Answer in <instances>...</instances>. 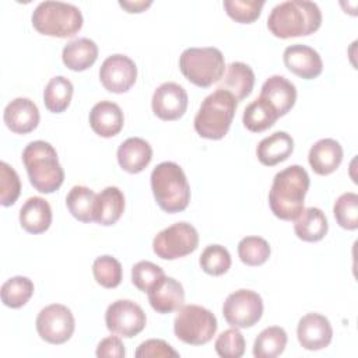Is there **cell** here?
Instances as JSON below:
<instances>
[{
	"label": "cell",
	"mask_w": 358,
	"mask_h": 358,
	"mask_svg": "<svg viewBox=\"0 0 358 358\" xmlns=\"http://www.w3.org/2000/svg\"><path fill=\"white\" fill-rule=\"evenodd\" d=\"M309 183V175L301 165H291L277 172L268 193L273 214L284 221L295 220L303 210Z\"/></svg>",
	"instance_id": "obj_1"
},
{
	"label": "cell",
	"mask_w": 358,
	"mask_h": 358,
	"mask_svg": "<svg viewBox=\"0 0 358 358\" xmlns=\"http://www.w3.org/2000/svg\"><path fill=\"white\" fill-rule=\"evenodd\" d=\"M322 24L319 6L308 0H287L273 7L267 18V28L277 38L310 35Z\"/></svg>",
	"instance_id": "obj_2"
},
{
	"label": "cell",
	"mask_w": 358,
	"mask_h": 358,
	"mask_svg": "<svg viewBox=\"0 0 358 358\" xmlns=\"http://www.w3.org/2000/svg\"><path fill=\"white\" fill-rule=\"evenodd\" d=\"M22 162L31 185L41 193L56 192L63 180L64 171L59 162L57 152L46 141H31L22 151Z\"/></svg>",
	"instance_id": "obj_3"
},
{
	"label": "cell",
	"mask_w": 358,
	"mask_h": 358,
	"mask_svg": "<svg viewBox=\"0 0 358 358\" xmlns=\"http://www.w3.org/2000/svg\"><path fill=\"white\" fill-rule=\"evenodd\" d=\"M151 189L157 204L166 213L183 211L190 201V186L183 169L171 161L158 164L151 172Z\"/></svg>",
	"instance_id": "obj_4"
},
{
	"label": "cell",
	"mask_w": 358,
	"mask_h": 358,
	"mask_svg": "<svg viewBox=\"0 0 358 358\" xmlns=\"http://www.w3.org/2000/svg\"><path fill=\"white\" fill-rule=\"evenodd\" d=\"M236 105V99L228 91L217 88L207 95L194 116L197 134L208 140L222 138L231 127Z\"/></svg>",
	"instance_id": "obj_5"
},
{
	"label": "cell",
	"mask_w": 358,
	"mask_h": 358,
	"mask_svg": "<svg viewBox=\"0 0 358 358\" xmlns=\"http://www.w3.org/2000/svg\"><path fill=\"white\" fill-rule=\"evenodd\" d=\"M34 28L48 36L69 38L83 27V14L78 7L63 1H42L31 17Z\"/></svg>",
	"instance_id": "obj_6"
},
{
	"label": "cell",
	"mask_w": 358,
	"mask_h": 358,
	"mask_svg": "<svg viewBox=\"0 0 358 358\" xmlns=\"http://www.w3.org/2000/svg\"><path fill=\"white\" fill-rule=\"evenodd\" d=\"M179 69L190 83L207 88L222 78L225 60L217 48H187L179 57Z\"/></svg>",
	"instance_id": "obj_7"
},
{
	"label": "cell",
	"mask_w": 358,
	"mask_h": 358,
	"mask_svg": "<svg viewBox=\"0 0 358 358\" xmlns=\"http://www.w3.org/2000/svg\"><path fill=\"white\" fill-rule=\"evenodd\" d=\"M217 327V317L211 310L200 305L180 306L173 320L175 336L190 345L208 343L214 337Z\"/></svg>",
	"instance_id": "obj_8"
},
{
	"label": "cell",
	"mask_w": 358,
	"mask_h": 358,
	"mask_svg": "<svg viewBox=\"0 0 358 358\" xmlns=\"http://www.w3.org/2000/svg\"><path fill=\"white\" fill-rule=\"evenodd\" d=\"M199 246V234L189 222H176L158 232L152 241L154 253L165 260L190 255Z\"/></svg>",
	"instance_id": "obj_9"
},
{
	"label": "cell",
	"mask_w": 358,
	"mask_h": 358,
	"mask_svg": "<svg viewBox=\"0 0 358 358\" xmlns=\"http://www.w3.org/2000/svg\"><path fill=\"white\" fill-rule=\"evenodd\" d=\"M222 315L232 327H252L262 319L263 299L252 289H238L227 296Z\"/></svg>",
	"instance_id": "obj_10"
},
{
	"label": "cell",
	"mask_w": 358,
	"mask_h": 358,
	"mask_svg": "<svg viewBox=\"0 0 358 358\" xmlns=\"http://www.w3.org/2000/svg\"><path fill=\"white\" fill-rule=\"evenodd\" d=\"M35 324L42 340L50 344H63L73 336L76 320L67 306L52 303L38 313Z\"/></svg>",
	"instance_id": "obj_11"
},
{
	"label": "cell",
	"mask_w": 358,
	"mask_h": 358,
	"mask_svg": "<svg viewBox=\"0 0 358 358\" xmlns=\"http://www.w3.org/2000/svg\"><path fill=\"white\" fill-rule=\"evenodd\" d=\"M105 323L109 331L131 338L145 327L147 317L140 305L130 299H117L112 302L105 312Z\"/></svg>",
	"instance_id": "obj_12"
},
{
	"label": "cell",
	"mask_w": 358,
	"mask_h": 358,
	"mask_svg": "<svg viewBox=\"0 0 358 358\" xmlns=\"http://www.w3.org/2000/svg\"><path fill=\"white\" fill-rule=\"evenodd\" d=\"M137 78L136 63L126 55L108 56L99 69V80L105 90L115 94L129 91Z\"/></svg>",
	"instance_id": "obj_13"
},
{
	"label": "cell",
	"mask_w": 358,
	"mask_h": 358,
	"mask_svg": "<svg viewBox=\"0 0 358 358\" xmlns=\"http://www.w3.org/2000/svg\"><path fill=\"white\" fill-rule=\"evenodd\" d=\"M187 92L176 83H164L152 94V112L161 120H176L187 109Z\"/></svg>",
	"instance_id": "obj_14"
},
{
	"label": "cell",
	"mask_w": 358,
	"mask_h": 358,
	"mask_svg": "<svg viewBox=\"0 0 358 358\" xmlns=\"http://www.w3.org/2000/svg\"><path fill=\"white\" fill-rule=\"evenodd\" d=\"M296 337L305 350L319 351L331 343L333 329L329 319L323 315L308 313L298 322Z\"/></svg>",
	"instance_id": "obj_15"
},
{
	"label": "cell",
	"mask_w": 358,
	"mask_h": 358,
	"mask_svg": "<svg viewBox=\"0 0 358 358\" xmlns=\"http://www.w3.org/2000/svg\"><path fill=\"white\" fill-rule=\"evenodd\" d=\"M285 67L305 80L316 78L323 70L320 55L310 46L295 43L287 46L282 55Z\"/></svg>",
	"instance_id": "obj_16"
},
{
	"label": "cell",
	"mask_w": 358,
	"mask_h": 358,
	"mask_svg": "<svg viewBox=\"0 0 358 358\" xmlns=\"http://www.w3.org/2000/svg\"><path fill=\"white\" fill-rule=\"evenodd\" d=\"M259 98L264 99L280 116L287 115L296 101V88L284 76H271L263 85Z\"/></svg>",
	"instance_id": "obj_17"
},
{
	"label": "cell",
	"mask_w": 358,
	"mask_h": 358,
	"mask_svg": "<svg viewBox=\"0 0 358 358\" xmlns=\"http://www.w3.org/2000/svg\"><path fill=\"white\" fill-rule=\"evenodd\" d=\"M3 119L6 126L17 133L27 134L39 123V109L29 98H15L4 108Z\"/></svg>",
	"instance_id": "obj_18"
},
{
	"label": "cell",
	"mask_w": 358,
	"mask_h": 358,
	"mask_svg": "<svg viewBox=\"0 0 358 358\" xmlns=\"http://www.w3.org/2000/svg\"><path fill=\"white\" fill-rule=\"evenodd\" d=\"M148 302L158 313H171L178 310L185 302V291L182 284L172 278L164 277L148 292Z\"/></svg>",
	"instance_id": "obj_19"
},
{
	"label": "cell",
	"mask_w": 358,
	"mask_h": 358,
	"mask_svg": "<svg viewBox=\"0 0 358 358\" xmlns=\"http://www.w3.org/2000/svg\"><path fill=\"white\" fill-rule=\"evenodd\" d=\"M124 123V116L120 106L110 101L95 103L90 112V126L101 137L116 136Z\"/></svg>",
	"instance_id": "obj_20"
},
{
	"label": "cell",
	"mask_w": 358,
	"mask_h": 358,
	"mask_svg": "<svg viewBox=\"0 0 358 358\" xmlns=\"http://www.w3.org/2000/svg\"><path fill=\"white\" fill-rule=\"evenodd\" d=\"M152 159V148L141 137H129L117 148V162L129 173L144 171Z\"/></svg>",
	"instance_id": "obj_21"
},
{
	"label": "cell",
	"mask_w": 358,
	"mask_h": 358,
	"mask_svg": "<svg viewBox=\"0 0 358 358\" xmlns=\"http://www.w3.org/2000/svg\"><path fill=\"white\" fill-rule=\"evenodd\" d=\"M308 161L317 175H330L343 161V147L334 138H322L310 147Z\"/></svg>",
	"instance_id": "obj_22"
},
{
	"label": "cell",
	"mask_w": 358,
	"mask_h": 358,
	"mask_svg": "<svg viewBox=\"0 0 358 358\" xmlns=\"http://www.w3.org/2000/svg\"><path fill=\"white\" fill-rule=\"evenodd\" d=\"M255 85V73L250 66L242 62L228 64L225 76L218 81V88L234 95L236 102L250 95Z\"/></svg>",
	"instance_id": "obj_23"
},
{
	"label": "cell",
	"mask_w": 358,
	"mask_h": 358,
	"mask_svg": "<svg viewBox=\"0 0 358 358\" xmlns=\"http://www.w3.org/2000/svg\"><path fill=\"white\" fill-rule=\"evenodd\" d=\"M21 227L34 235L48 231L52 224V208L49 203L38 196L27 199L20 210Z\"/></svg>",
	"instance_id": "obj_24"
},
{
	"label": "cell",
	"mask_w": 358,
	"mask_h": 358,
	"mask_svg": "<svg viewBox=\"0 0 358 358\" xmlns=\"http://www.w3.org/2000/svg\"><path fill=\"white\" fill-rule=\"evenodd\" d=\"M124 210V196L116 186H108L96 194L94 221L99 225H113Z\"/></svg>",
	"instance_id": "obj_25"
},
{
	"label": "cell",
	"mask_w": 358,
	"mask_h": 358,
	"mask_svg": "<svg viewBox=\"0 0 358 358\" xmlns=\"http://www.w3.org/2000/svg\"><path fill=\"white\" fill-rule=\"evenodd\" d=\"M292 151L294 140L287 131H275L268 137H264L256 148L259 161L266 166H274L285 161Z\"/></svg>",
	"instance_id": "obj_26"
},
{
	"label": "cell",
	"mask_w": 358,
	"mask_h": 358,
	"mask_svg": "<svg viewBox=\"0 0 358 358\" xmlns=\"http://www.w3.org/2000/svg\"><path fill=\"white\" fill-rule=\"evenodd\" d=\"M98 57V46L90 38H77L70 41L62 52L63 63L67 69L74 71H84L90 69Z\"/></svg>",
	"instance_id": "obj_27"
},
{
	"label": "cell",
	"mask_w": 358,
	"mask_h": 358,
	"mask_svg": "<svg viewBox=\"0 0 358 358\" xmlns=\"http://www.w3.org/2000/svg\"><path fill=\"white\" fill-rule=\"evenodd\" d=\"M329 224L324 213L317 207L303 208L295 218V235L305 242H317L327 234Z\"/></svg>",
	"instance_id": "obj_28"
},
{
	"label": "cell",
	"mask_w": 358,
	"mask_h": 358,
	"mask_svg": "<svg viewBox=\"0 0 358 358\" xmlns=\"http://www.w3.org/2000/svg\"><path fill=\"white\" fill-rule=\"evenodd\" d=\"M73 84L63 76H56L49 80L43 90V102L49 112L62 113L64 112L73 96Z\"/></svg>",
	"instance_id": "obj_29"
},
{
	"label": "cell",
	"mask_w": 358,
	"mask_h": 358,
	"mask_svg": "<svg viewBox=\"0 0 358 358\" xmlns=\"http://www.w3.org/2000/svg\"><path fill=\"white\" fill-rule=\"evenodd\" d=\"M287 333L280 326L266 327L259 333L253 343V355L256 358H275L285 350Z\"/></svg>",
	"instance_id": "obj_30"
},
{
	"label": "cell",
	"mask_w": 358,
	"mask_h": 358,
	"mask_svg": "<svg viewBox=\"0 0 358 358\" xmlns=\"http://www.w3.org/2000/svg\"><path fill=\"white\" fill-rule=\"evenodd\" d=\"M278 119L277 112L262 98H256L243 110V126L253 133H260L271 127Z\"/></svg>",
	"instance_id": "obj_31"
},
{
	"label": "cell",
	"mask_w": 358,
	"mask_h": 358,
	"mask_svg": "<svg viewBox=\"0 0 358 358\" xmlns=\"http://www.w3.org/2000/svg\"><path fill=\"white\" fill-rule=\"evenodd\" d=\"M96 194L87 186H73L66 197V206L71 215L81 222L94 221Z\"/></svg>",
	"instance_id": "obj_32"
},
{
	"label": "cell",
	"mask_w": 358,
	"mask_h": 358,
	"mask_svg": "<svg viewBox=\"0 0 358 358\" xmlns=\"http://www.w3.org/2000/svg\"><path fill=\"white\" fill-rule=\"evenodd\" d=\"M34 294V282L28 277L15 275L3 282L0 295L1 302L13 309L24 306Z\"/></svg>",
	"instance_id": "obj_33"
},
{
	"label": "cell",
	"mask_w": 358,
	"mask_h": 358,
	"mask_svg": "<svg viewBox=\"0 0 358 358\" xmlns=\"http://www.w3.org/2000/svg\"><path fill=\"white\" fill-rule=\"evenodd\" d=\"M271 249L266 239L260 236H245L238 243V255L248 266H260L270 257Z\"/></svg>",
	"instance_id": "obj_34"
},
{
	"label": "cell",
	"mask_w": 358,
	"mask_h": 358,
	"mask_svg": "<svg viewBox=\"0 0 358 358\" xmlns=\"http://www.w3.org/2000/svg\"><path fill=\"white\" fill-rule=\"evenodd\" d=\"M333 214L337 224L348 231L358 228V194L347 192L338 196L333 206Z\"/></svg>",
	"instance_id": "obj_35"
},
{
	"label": "cell",
	"mask_w": 358,
	"mask_h": 358,
	"mask_svg": "<svg viewBox=\"0 0 358 358\" xmlns=\"http://www.w3.org/2000/svg\"><path fill=\"white\" fill-rule=\"evenodd\" d=\"M92 274L103 288H115L122 282V264L109 255L99 256L92 263Z\"/></svg>",
	"instance_id": "obj_36"
},
{
	"label": "cell",
	"mask_w": 358,
	"mask_h": 358,
	"mask_svg": "<svg viewBox=\"0 0 358 358\" xmlns=\"http://www.w3.org/2000/svg\"><path fill=\"white\" fill-rule=\"evenodd\" d=\"M200 267L210 275H222L231 267V255L221 245H208L200 256Z\"/></svg>",
	"instance_id": "obj_37"
},
{
	"label": "cell",
	"mask_w": 358,
	"mask_h": 358,
	"mask_svg": "<svg viewBox=\"0 0 358 358\" xmlns=\"http://www.w3.org/2000/svg\"><path fill=\"white\" fill-rule=\"evenodd\" d=\"M264 0H225L227 14L241 24H250L260 17Z\"/></svg>",
	"instance_id": "obj_38"
},
{
	"label": "cell",
	"mask_w": 358,
	"mask_h": 358,
	"mask_svg": "<svg viewBox=\"0 0 358 358\" xmlns=\"http://www.w3.org/2000/svg\"><path fill=\"white\" fill-rule=\"evenodd\" d=\"M164 277V270L148 260H141L131 268V282L143 292H148Z\"/></svg>",
	"instance_id": "obj_39"
},
{
	"label": "cell",
	"mask_w": 358,
	"mask_h": 358,
	"mask_svg": "<svg viewBox=\"0 0 358 358\" xmlns=\"http://www.w3.org/2000/svg\"><path fill=\"white\" fill-rule=\"evenodd\" d=\"M21 193L18 173L7 162H0V204L8 207L14 204Z\"/></svg>",
	"instance_id": "obj_40"
},
{
	"label": "cell",
	"mask_w": 358,
	"mask_h": 358,
	"mask_svg": "<svg viewBox=\"0 0 358 358\" xmlns=\"http://www.w3.org/2000/svg\"><path fill=\"white\" fill-rule=\"evenodd\" d=\"M215 351L222 358H241L245 352L243 334L236 329L224 330L215 340Z\"/></svg>",
	"instance_id": "obj_41"
},
{
	"label": "cell",
	"mask_w": 358,
	"mask_h": 358,
	"mask_svg": "<svg viewBox=\"0 0 358 358\" xmlns=\"http://www.w3.org/2000/svg\"><path fill=\"white\" fill-rule=\"evenodd\" d=\"M137 358H155V357H179V352H176L166 341L159 338H150L145 340L138 345L136 350Z\"/></svg>",
	"instance_id": "obj_42"
},
{
	"label": "cell",
	"mask_w": 358,
	"mask_h": 358,
	"mask_svg": "<svg viewBox=\"0 0 358 358\" xmlns=\"http://www.w3.org/2000/svg\"><path fill=\"white\" fill-rule=\"evenodd\" d=\"M95 354L99 358H123L126 351L122 340L117 336H109L101 340Z\"/></svg>",
	"instance_id": "obj_43"
},
{
	"label": "cell",
	"mask_w": 358,
	"mask_h": 358,
	"mask_svg": "<svg viewBox=\"0 0 358 358\" xmlns=\"http://www.w3.org/2000/svg\"><path fill=\"white\" fill-rule=\"evenodd\" d=\"M151 0H138V1H119V4L127 10V13H141L147 7L151 6Z\"/></svg>",
	"instance_id": "obj_44"
}]
</instances>
